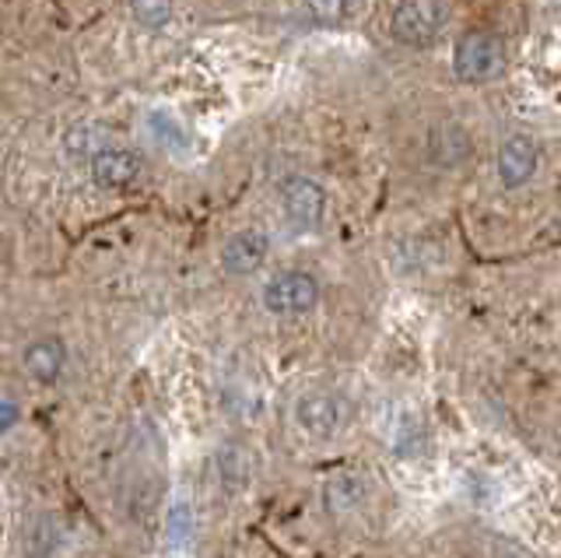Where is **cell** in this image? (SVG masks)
Wrapping results in <instances>:
<instances>
[{"mask_svg": "<svg viewBox=\"0 0 561 558\" xmlns=\"http://www.w3.org/2000/svg\"><path fill=\"white\" fill-rule=\"evenodd\" d=\"M365 496H368V485H365L362 475H355V470H341V475H333L323 485V505H327V513H333V516L355 513L358 505L365 502Z\"/></svg>", "mask_w": 561, "mask_h": 558, "instance_id": "9c48e42d", "label": "cell"}, {"mask_svg": "<svg viewBox=\"0 0 561 558\" xmlns=\"http://www.w3.org/2000/svg\"><path fill=\"white\" fill-rule=\"evenodd\" d=\"M218 481H221V488L228 496L242 492V488L250 485V453H245L242 446H236V443L221 446V453H218Z\"/></svg>", "mask_w": 561, "mask_h": 558, "instance_id": "7c38bea8", "label": "cell"}, {"mask_svg": "<svg viewBox=\"0 0 561 558\" xmlns=\"http://www.w3.org/2000/svg\"><path fill=\"white\" fill-rule=\"evenodd\" d=\"M267 250H271V242L260 229H242V232H236L232 239L225 242L221 267L228 274H253L263 260H267Z\"/></svg>", "mask_w": 561, "mask_h": 558, "instance_id": "8992f818", "label": "cell"}, {"mask_svg": "<svg viewBox=\"0 0 561 558\" xmlns=\"http://www.w3.org/2000/svg\"><path fill=\"white\" fill-rule=\"evenodd\" d=\"M327 212V194L316 180L295 176L285 183V215L295 229H316Z\"/></svg>", "mask_w": 561, "mask_h": 558, "instance_id": "5b68a950", "label": "cell"}, {"mask_svg": "<svg viewBox=\"0 0 561 558\" xmlns=\"http://www.w3.org/2000/svg\"><path fill=\"white\" fill-rule=\"evenodd\" d=\"M316 299H320V285H316V277L306 271H285L263 288V306H267V312H274V317L309 312Z\"/></svg>", "mask_w": 561, "mask_h": 558, "instance_id": "3957f363", "label": "cell"}, {"mask_svg": "<svg viewBox=\"0 0 561 558\" xmlns=\"http://www.w3.org/2000/svg\"><path fill=\"white\" fill-rule=\"evenodd\" d=\"M14 418H18V411L11 405H0V429H11Z\"/></svg>", "mask_w": 561, "mask_h": 558, "instance_id": "2e32d148", "label": "cell"}, {"mask_svg": "<svg viewBox=\"0 0 561 558\" xmlns=\"http://www.w3.org/2000/svg\"><path fill=\"white\" fill-rule=\"evenodd\" d=\"M347 405L337 394H306L295 405V422L316 440H330L347 425Z\"/></svg>", "mask_w": 561, "mask_h": 558, "instance_id": "277c9868", "label": "cell"}, {"mask_svg": "<svg viewBox=\"0 0 561 558\" xmlns=\"http://www.w3.org/2000/svg\"><path fill=\"white\" fill-rule=\"evenodd\" d=\"M67 148L75 155H88V159H95V155H102L105 148H110V134H105L102 127L84 124V127H75L67 134Z\"/></svg>", "mask_w": 561, "mask_h": 558, "instance_id": "4fadbf2b", "label": "cell"}, {"mask_svg": "<svg viewBox=\"0 0 561 558\" xmlns=\"http://www.w3.org/2000/svg\"><path fill=\"white\" fill-rule=\"evenodd\" d=\"M140 176V155L127 148H105L92 159V180L102 190H123Z\"/></svg>", "mask_w": 561, "mask_h": 558, "instance_id": "52a82bcc", "label": "cell"}, {"mask_svg": "<svg viewBox=\"0 0 561 558\" xmlns=\"http://www.w3.org/2000/svg\"><path fill=\"white\" fill-rule=\"evenodd\" d=\"M470 134L460 127V124H443L435 127L432 137H428V159L443 169H453V166H463L470 159Z\"/></svg>", "mask_w": 561, "mask_h": 558, "instance_id": "30bf717a", "label": "cell"}, {"mask_svg": "<svg viewBox=\"0 0 561 558\" xmlns=\"http://www.w3.org/2000/svg\"><path fill=\"white\" fill-rule=\"evenodd\" d=\"M449 22V4H435V0H411V4H397L390 14V32L403 46H432Z\"/></svg>", "mask_w": 561, "mask_h": 558, "instance_id": "6da1fadb", "label": "cell"}, {"mask_svg": "<svg viewBox=\"0 0 561 558\" xmlns=\"http://www.w3.org/2000/svg\"><path fill=\"white\" fill-rule=\"evenodd\" d=\"M351 8L347 4H306V14L316 25H337Z\"/></svg>", "mask_w": 561, "mask_h": 558, "instance_id": "9a60e30c", "label": "cell"}, {"mask_svg": "<svg viewBox=\"0 0 561 558\" xmlns=\"http://www.w3.org/2000/svg\"><path fill=\"white\" fill-rule=\"evenodd\" d=\"M453 67L460 81H470V84L491 81L505 71V46L502 39L488 36V32H470V36H463L460 46H456Z\"/></svg>", "mask_w": 561, "mask_h": 558, "instance_id": "7a4b0ae2", "label": "cell"}, {"mask_svg": "<svg viewBox=\"0 0 561 558\" xmlns=\"http://www.w3.org/2000/svg\"><path fill=\"white\" fill-rule=\"evenodd\" d=\"M64 362H67V355H64V344L57 338L32 341L25 348V369L35 379H39V383H53V379H57L60 369H64Z\"/></svg>", "mask_w": 561, "mask_h": 558, "instance_id": "8fae6325", "label": "cell"}, {"mask_svg": "<svg viewBox=\"0 0 561 558\" xmlns=\"http://www.w3.org/2000/svg\"><path fill=\"white\" fill-rule=\"evenodd\" d=\"M172 8L169 4H134V19H140V25L148 29H162L169 22Z\"/></svg>", "mask_w": 561, "mask_h": 558, "instance_id": "5bb4252c", "label": "cell"}, {"mask_svg": "<svg viewBox=\"0 0 561 558\" xmlns=\"http://www.w3.org/2000/svg\"><path fill=\"white\" fill-rule=\"evenodd\" d=\"M537 172V145L530 137H508L499 151V176L508 190H516L523 183H530Z\"/></svg>", "mask_w": 561, "mask_h": 558, "instance_id": "ba28073f", "label": "cell"}]
</instances>
